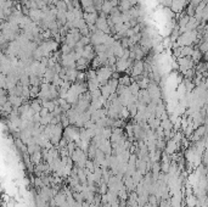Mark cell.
Instances as JSON below:
<instances>
[{"instance_id":"6da1fadb","label":"cell","mask_w":208,"mask_h":207,"mask_svg":"<svg viewBox=\"0 0 208 207\" xmlns=\"http://www.w3.org/2000/svg\"><path fill=\"white\" fill-rule=\"evenodd\" d=\"M194 61L191 60V57H179L178 59V65L181 72L186 71V69H191L194 67Z\"/></svg>"},{"instance_id":"52a82bcc","label":"cell","mask_w":208,"mask_h":207,"mask_svg":"<svg viewBox=\"0 0 208 207\" xmlns=\"http://www.w3.org/2000/svg\"><path fill=\"white\" fill-rule=\"evenodd\" d=\"M202 55H203V54H202V53H201L198 49H196V50H194V51H192V54H191V56H190V57H191V60H192L194 62H198V61L201 60Z\"/></svg>"},{"instance_id":"7a4b0ae2","label":"cell","mask_w":208,"mask_h":207,"mask_svg":"<svg viewBox=\"0 0 208 207\" xmlns=\"http://www.w3.org/2000/svg\"><path fill=\"white\" fill-rule=\"evenodd\" d=\"M82 57H84V59H85L86 61H89V62L95 57V51H94V48H93L91 44H88V45L84 46Z\"/></svg>"},{"instance_id":"5b68a950","label":"cell","mask_w":208,"mask_h":207,"mask_svg":"<svg viewBox=\"0 0 208 207\" xmlns=\"http://www.w3.org/2000/svg\"><path fill=\"white\" fill-rule=\"evenodd\" d=\"M184 5H185V1H181V0H173L170 2L172 10L174 12H180L181 10H183V7H184Z\"/></svg>"},{"instance_id":"8992f818","label":"cell","mask_w":208,"mask_h":207,"mask_svg":"<svg viewBox=\"0 0 208 207\" xmlns=\"http://www.w3.org/2000/svg\"><path fill=\"white\" fill-rule=\"evenodd\" d=\"M89 66V61H86L84 57H79L78 60H76V69L77 71H83Z\"/></svg>"},{"instance_id":"3957f363","label":"cell","mask_w":208,"mask_h":207,"mask_svg":"<svg viewBox=\"0 0 208 207\" xmlns=\"http://www.w3.org/2000/svg\"><path fill=\"white\" fill-rule=\"evenodd\" d=\"M132 76L133 77H138V76H140L141 73H142V71H144V62L140 60H135L134 61V65L132 66Z\"/></svg>"},{"instance_id":"277c9868","label":"cell","mask_w":208,"mask_h":207,"mask_svg":"<svg viewBox=\"0 0 208 207\" xmlns=\"http://www.w3.org/2000/svg\"><path fill=\"white\" fill-rule=\"evenodd\" d=\"M97 12H90V14H86V12H83V20L85 21L86 26L88 25H95L97 20Z\"/></svg>"}]
</instances>
